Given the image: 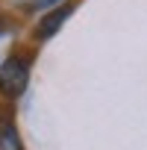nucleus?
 Segmentation results:
<instances>
[{
  "label": "nucleus",
  "instance_id": "1",
  "mask_svg": "<svg viewBox=\"0 0 147 150\" xmlns=\"http://www.w3.org/2000/svg\"><path fill=\"white\" fill-rule=\"evenodd\" d=\"M27 83H30V65L24 59L12 56V59H6L3 65H0V94L21 97Z\"/></svg>",
  "mask_w": 147,
  "mask_h": 150
},
{
  "label": "nucleus",
  "instance_id": "2",
  "mask_svg": "<svg viewBox=\"0 0 147 150\" xmlns=\"http://www.w3.org/2000/svg\"><path fill=\"white\" fill-rule=\"evenodd\" d=\"M71 9H74V3H65V6H59L56 12H50L47 18H41V24H38V38H50V35L65 24V18L71 15Z\"/></svg>",
  "mask_w": 147,
  "mask_h": 150
},
{
  "label": "nucleus",
  "instance_id": "3",
  "mask_svg": "<svg viewBox=\"0 0 147 150\" xmlns=\"http://www.w3.org/2000/svg\"><path fill=\"white\" fill-rule=\"evenodd\" d=\"M0 150H24L21 135L12 124H0Z\"/></svg>",
  "mask_w": 147,
  "mask_h": 150
}]
</instances>
